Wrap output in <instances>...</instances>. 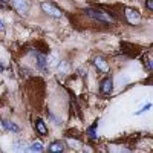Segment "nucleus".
I'll return each instance as SVG.
<instances>
[{
    "label": "nucleus",
    "instance_id": "f257e3e1",
    "mask_svg": "<svg viewBox=\"0 0 153 153\" xmlns=\"http://www.w3.org/2000/svg\"><path fill=\"white\" fill-rule=\"evenodd\" d=\"M84 12H86V14L91 17V19H94V20H97V22H103V23H112V22H113V19H112L109 14L103 12V11L87 8V9H84Z\"/></svg>",
    "mask_w": 153,
    "mask_h": 153
},
{
    "label": "nucleus",
    "instance_id": "f03ea898",
    "mask_svg": "<svg viewBox=\"0 0 153 153\" xmlns=\"http://www.w3.org/2000/svg\"><path fill=\"white\" fill-rule=\"evenodd\" d=\"M42 9H43V12H46L48 16L54 17V19H60L63 16V11L58 6H55L54 3H49V2L42 3Z\"/></svg>",
    "mask_w": 153,
    "mask_h": 153
},
{
    "label": "nucleus",
    "instance_id": "7ed1b4c3",
    "mask_svg": "<svg viewBox=\"0 0 153 153\" xmlns=\"http://www.w3.org/2000/svg\"><path fill=\"white\" fill-rule=\"evenodd\" d=\"M12 8H14L19 14H28V11L31 8V3L28 0H12Z\"/></svg>",
    "mask_w": 153,
    "mask_h": 153
},
{
    "label": "nucleus",
    "instance_id": "20e7f679",
    "mask_svg": "<svg viewBox=\"0 0 153 153\" xmlns=\"http://www.w3.org/2000/svg\"><path fill=\"white\" fill-rule=\"evenodd\" d=\"M126 19L129 23H133V25H138L139 22H141V14L133 9V8H126Z\"/></svg>",
    "mask_w": 153,
    "mask_h": 153
},
{
    "label": "nucleus",
    "instance_id": "39448f33",
    "mask_svg": "<svg viewBox=\"0 0 153 153\" xmlns=\"http://www.w3.org/2000/svg\"><path fill=\"white\" fill-rule=\"evenodd\" d=\"M94 65H95V68L100 72H103V74H107L109 72V65H107V61L103 57H100V55L94 57Z\"/></svg>",
    "mask_w": 153,
    "mask_h": 153
},
{
    "label": "nucleus",
    "instance_id": "423d86ee",
    "mask_svg": "<svg viewBox=\"0 0 153 153\" xmlns=\"http://www.w3.org/2000/svg\"><path fill=\"white\" fill-rule=\"evenodd\" d=\"M112 89H113V81L110 76H107V78H104L103 81H101V86H100V92L103 94V95H109L112 92Z\"/></svg>",
    "mask_w": 153,
    "mask_h": 153
},
{
    "label": "nucleus",
    "instance_id": "0eeeda50",
    "mask_svg": "<svg viewBox=\"0 0 153 153\" xmlns=\"http://www.w3.org/2000/svg\"><path fill=\"white\" fill-rule=\"evenodd\" d=\"M37 57V66L40 71H48V58L43 54H35Z\"/></svg>",
    "mask_w": 153,
    "mask_h": 153
},
{
    "label": "nucleus",
    "instance_id": "6e6552de",
    "mask_svg": "<svg viewBox=\"0 0 153 153\" xmlns=\"http://www.w3.org/2000/svg\"><path fill=\"white\" fill-rule=\"evenodd\" d=\"M35 130L40 135H48V127H46V124H45V121L42 118H38L35 121Z\"/></svg>",
    "mask_w": 153,
    "mask_h": 153
},
{
    "label": "nucleus",
    "instance_id": "1a4fd4ad",
    "mask_svg": "<svg viewBox=\"0 0 153 153\" xmlns=\"http://www.w3.org/2000/svg\"><path fill=\"white\" fill-rule=\"evenodd\" d=\"M2 124H3L5 129H6V130H9V132H14V133H19V132H20V127H19L17 124H14L12 121L3 120V121H2Z\"/></svg>",
    "mask_w": 153,
    "mask_h": 153
},
{
    "label": "nucleus",
    "instance_id": "9d476101",
    "mask_svg": "<svg viewBox=\"0 0 153 153\" xmlns=\"http://www.w3.org/2000/svg\"><path fill=\"white\" fill-rule=\"evenodd\" d=\"M63 150H65V147H63V143H60V141H55L49 146L51 153H57V152H63Z\"/></svg>",
    "mask_w": 153,
    "mask_h": 153
},
{
    "label": "nucleus",
    "instance_id": "9b49d317",
    "mask_svg": "<svg viewBox=\"0 0 153 153\" xmlns=\"http://www.w3.org/2000/svg\"><path fill=\"white\" fill-rule=\"evenodd\" d=\"M14 149H16L17 152H23V150H26L28 147L25 146L23 139H16V141H14Z\"/></svg>",
    "mask_w": 153,
    "mask_h": 153
},
{
    "label": "nucleus",
    "instance_id": "f8f14e48",
    "mask_svg": "<svg viewBox=\"0 0 153 153\" xmlns=\"http://www.w3.org/2000/svg\"><path fill=\"white\" fill-rule=\"evenodd\" d=\"M28 150H31V152H43V144L40 141H35V143H32L29 146Z\"/></svg>",
    "mask_w": 153,
    "mask_h": 153
},
{
    "label": "nucleus",
    "instance_id": "ddd939ff",
    "mask_svg": "<svg viewBox=\"0 0 153 153\" xmlns=\"http://www.w3.org/2000/svg\"><path fill=\"white\" fill-rule=\"evenodd\" d=\"M87 136L91 139H95L97 138V124H94L91 129H87Z\"/></svg>",
    "mask_w": 153,
    "mask_h": 153
},
{
    "label": "nucleus",
    "instance_id": "4468645a",
    "mask_svg": "<svg viewBox=\"0 0 153 153\" xmlns=\"http://www.w3.org/2000/svg\"><path fill=\"white\" fill-rule=\"evenodd\" d=\"M68 69H69V65H68L66 61H61V63H58V71H60L61 74L68 72Z\"/></svg>",
    "mask_w": 153,
    "mask_h": 153
},
{
    "label": "nucleus",
    "instance_id": "2eb2a0df",
    "mask_svg": "<svg viewBox=\"0 0 153 153\" xmlns=\"http://www.w3.org/2000/svg\"><path fill=\"white\" fill-rule=\"evenodd\" d=\"M146 8H147L149 11H152V9H153V3H152V0H147V2H146Z\"/></svg>",
    "mask_w": 153,
    "mask_h": 153
},
{
    "label": "nucleus",
    "instance_id": "dca6fc26",
    "mask_svg": "<svg viewBox=\"0 0 153 153\" xmlns=\"http://www.w3.org/2000/svg\"><path fill=\"white\" fill-rule=\"evenodd\" d=\"M0 31H2V32L5 31V22L3 20H0Z\"/></svg>",
    "mask_w": 153,
    "mask_h": 153
},
{
    "label": "nucleus",
    "instance_id": "f3484780",
    "mask_svg": "<svg viewBox=\"0 0 153 153\" xmlns=\"http://www.w3.org/2000/svg\"><path fill=\"white\" fill-rule=\"evenodd\" d=\"M0 72H3V65L0 63Z\"/></svg>",
    "mask_w": 153,
    "mask_h": 153
},
{
    "label": "nucleus",
    "instance_id": "a211bd4d",
    "mask_svg": "<svg viewBox=\"0 0 153 153\" xmlns=\"http://www.w3.org/2000/svg\"><path fill=\"white\" fill-rule=\"evenodd\" d=\"M0 2H9V0H0Z\"/></svg>",
    "mask_w": 153,
    "mask_h": 153
}]
</instances>
